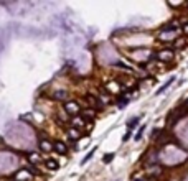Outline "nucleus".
<instances>
[{"label": "nucleus", "instance_id": "nucleus-11", "mask_svg": "<svg viewBox=\"0 0 188 181\" xmlns=\"http://www.w3.org/2000/svg\"><path fill=\"white\" fill-rule=\"evenodd\" d=\"M173 79H175V77H172V79H168V82H167V84H165V86H162V87H160V89H159V91H157V92H155V94H162L163 91H165V89H167L168 86H170L172 82H173Z\"/></svg>", "mask_w": 188, "mask_h": 181}, {"label": "nucleus", "instance_id": "nucleus-2", "mask_svg": "<svg viewBox=\"0 0 188 181\" xmlns=\"http://www.w3.org/2000/svg\"><path fill=\"white\" fill-rule=\"evenodd\" d=\"M53 150L56 153H59V155H66L68 153V147L63 142H54L53 143Z\"/></svg>", "mask_w": 188, "mask_h": 181}, {"label": "nucleus", "instance_id": "nucleus-7", "mask_svg": "<svg viewBox=\"0 0 188 181\" xmlns=\"http://www.w3.org/2000/svg\"><path fill=\"white\" fill-rule=\"evenodd\" d=\"M81 115L84 117L83 120L86 122V119H88V120H91V119L96 115V112H94V110H91V109H86V110H83V112H81Z\"/></svg>", "mask_w": 188, "mask_h": 181}, {"label": "nucleus", "instance_id": "nucleus-20", "mask_svg": "<svg viewBox=\"0 0 188 181\" xmlns=\"http://www.w3.org/2000/svg\"><path fill=\"white\" fill-rule=\"evenodd\" d=\"M183 30H185V31L188 33V25H185V28H183Z\"/></svg>", "mask_w": 188, "mask_h": 181}, {"label": "nucleus", "instance_id": "nucleus-17", "mask_svg": "<svg viewBox=\"0 0 188 181\" xmlns=\"http://www.w3.org/2000/svg\"><path fill=\"white\" fill-rule=\"evenodd\" d=\"M26 170H28L31 175H38V170H36V166H26Z\"/></svg>", "mask_w": 188, "mask_h": 181}, {"label": "nucleus", "instance_id": "nucleus-15", "mask_svg": "<svg viewBox=\"0 0 188 181\" xmlns=\"http://www.w3.org/2000/svg\"><path fill=\"white\" fill-rule=\"evenodd\" d=\"M127 102H129L127 99H119V102H117V104H119V107L122 109V107H125V105H127Z\"/></svg>", "mask_w": 188, "mask_h": 181}, {"label": "nucleus", "instance_id": "nucleus-8", "mask_svg": "<svg viewBox=\"0 0 188 181\" xmlns=\"http://www.w3.org/2000/svg\"><path fill=\"white\" fill-rule=\"evenodd\" d=\"M53 97L56 99V101H64V99L68 97V94L64 92V91H56V92L53 94Z\"/></svg>", "mask_w": 188, "mask_h": 181}, {"label": "nucleus", "instance_id": "nucleus-12", "mask_svg": "<svg viewBox=\"0 0 188 181\" xmlns=\"http://www.w3.org/2000/svg\"><path fill=\"white\" fill-rule=\"evenodd\" d=\"M137 124H139V117H134L129 124H127V127H129V128H134V127L137 125Z\"/></svg>", "mask_w": 188, "mask_h": 181}, {"label": "nucleus", "instance_id": "nucleus-14", "mask_svg": "<svg viewBox=\"0 0 188 181\" xmlns=\"http://www.w3.org/2000/svg\"><path fill=\"white\" fill-rule=\"evenodd\" d=\"M30 160L33 161V163H38V161H40V156H38L36 153H30Z\"/></svg>", "mask_w": 188, "mask_h": 181}, {"label": "nucleus", "instance_id": "nucleus-13", "mask_svg": "<svg viewBox=\"0 0 188 181\" xmlns=\"http://www.w3.org/2000/svg\"><path fill=\"white\" fill-rule=\"evenodd\" d=\"M144 130H145V125H142L140 128H139V132L135 133V140H140V138H142V132Z\"/></svg>", "mask_w": 188, "mask_h": 181}, {"label": "nucleus", "instance_id": "nucleus-18", "mask_svg": "<svg viewBox=\"0 0 188 181\" xmlns=\"http://www.w3.org/2000/svg\"><path fill=\"white\" fill-rule=\"evenodd\" d=\"M159 135H160V130H159V128H155V130H154V132H152V133H150V137H152V138H157Z\"/></svg>", "mask_w": 188, "mask_h": 181}, {"label": "nucleus", "instance_id": "nucleus-4", "mask_svg": "<svg viewBox=\"0 0 188 181\" xmlns=\"http://www.w3.org/2000/svg\"><path fill=\"white\" fill-rule=\"evenodd\" d=\"M40 148H41V152H51V150H53V145H51L48 140H41V142H40Z\"/></svg>", "mask_w": 188, "mask_h": 181}, {"label": "nucleus", "instance_id": "nucleus-19", "mask_svg": "<svg viewBox=\"0 0 188 181\" xmlns=\"http://www.w3.org/2000/svg\"><path fill=\"white\" fill-rule=\"evenodd\" d=\"M129 138H130V130H129V132H125V133H124V137H122V140H124V142H127Z\"/></svg>", "mask_w": 188, "mask_h": 181}, {"label": "nucleus", "instance_id": "nucleus-16", "mask_svg": "<svg viewBox=\"0 0 188 181\" xmlns=\"http://www.w3.org/2000/svg\"><path fill=\"white\" fill-rule=\"evenodd\" d=\"M69 132H71V137H74V138H79V133H78L79 130H78V128H71Z\"/></svg>", "mask_w": 188, "mask_h": 181}, {"label": "nucleus", "instance_id": "nucleus-10", "mask_svg": "<svg viewBox=\"0 0 188 181\" xmlns=\"http://www.w3.org/2000/svg\"><path fill=\"white\" fill-rule=\"evenodd\" d=\"M112 160H114V153H106L104 158H102V161H104V163H111Z\"/></svg>", "mask_w": 188, "mask_h": 181}, {"label": "nucleus", "instance_id": "nucleus-6", "mask_svg": "<svg viewBox=\"0 0 188 181\" xmlns=\"http://www.w3.org/2000/svg\"><path fill=\"white\" fill-rule=\"evenodd\" d=\"M81 127H86V122L81 120V117H74L73 119V128H78V130H79Z\"/></svg>", "mask_w": 188, "mask_h": 181}, {"label": "nucleus", "instance_id": "nucleus-9", "mask_svg": "<svg viewBox=\"0 0 188 181\" xmlns=\"http://www.w3.org/2000/svg\"><path fill=\"white\" fill-rule=\"evenodd\" d=\"M94 152H96V148H92L91 152H89L88 155H86V156L83 158V160H81V165H86V161H89V160H91V156L94 155Z\"/></svg>", "mask_w": 188, "mask_h": 181}, {"label": "nucleus", "instance_id": "nucleus-3", "mask_svg": "<svg viewBox=\"0 0 188 181\" xmlns=\"http://www.w3.org/2000/svg\"><path fill=\"white\" fill-rule=\"evenodd\" d=\"M45 165H46V168L48 170H58L59 168V163L54 160V158H46Z\"/></svg>", "mask_w": 188, "mask_h": 181}, {"label": "nucleus", "instance_id": "nucleus-5", "mask_svg": "<svg viewBox=\"0 0 188 181\" xmlns=\"http://www.w3.org/2000/svg\"><path fill=\"white\" fill-rule=\"evenodd\" d=\"M159 58H160V59H165V61H170V59H173V53H172L170 50H167V51H160Z\"/></svg>", "mask_w": 188, "mask_h": 181}, {"label": "nucleus", "instance_id": "nucleus-21", "mask_svg": "<svg viewBox=\"0 0 188 181\" xmlns=\"http://www.w3.org/2000/svg\"><path fill=\"white\" fill-rule=\"evenodd\" d=\"M135 181H144V180H135Z\"/></svg>", "mask_w": 188, "mask_h": 181}, {"label": "nucleus", "instance_id": "nucleus-1", "mask_svg": "<svg viewBox=\"0 0 188 181\" xmlns=\"http://www.w3.org/2000/svg\"><path fill=\"white\" fill-rule=\"evenodd\" d=\"M64 110L69 115H74V117H78L81 114V109H79V105H78V102H66L64 104Z\"/></svg>", "mask_w": 188, "mask_h": 181}]
</instances>
